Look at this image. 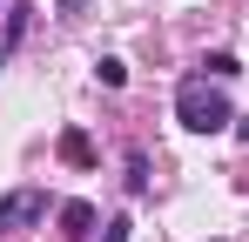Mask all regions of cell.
<instances>
[{"mask_svg": "<svg viewBox=\"0 0 249 242\" xmlns=\"http://www.w3.org/2000/svg\"><path fill=\"white\" fill-rule=\"evenodd\" d=\"M54 222H61V236L68 242H81V236H94V202H61V208H54Z\"/></svg>", "mask_w": 249, "mask_h": 242, "instance_id": "7a4b0ae2", "label": "cell"}, {"mask_svg": "<svg viewBox=\"0 0 249 242\" xmlns=\"http://www.w3.org/2000/svg\"><path fill=\"white\" fill-rule=\"evenodd\" d=\"M61 161H74V168H88V161H94V141H88V128H68V135H61Z\"/></svg>", "mask_w": 249, "mask_h": 242, "instance_id": "277c9868", "label": "cell"}, {"mask_svg": "<svg viewBox=\"0 0 249 242\" xmlns=\"http://www.w3.org/2000/svg\"><path fill=\"white\" fill-rule=\"evenodd\" d=\"M175 121H182L189 135H222V128H236V108H229V94L209 74H189L175 87Z\"/></svg>", "mask_w": 249, "mask_h": 242, "instance_id": "6da1fadb", "label": "cell"}, {"mask_svg": "<svg viewBox=\"0 0 249 242\" xmlns=\"http://www.w3.org/2000/svg\"><path fill=\"white\" fill-rule=\"evenodd\" d=\"M14 229V195H0V236Z\"/></svg>", "mask_w": 249, "mask_h": 242, "instance_id": "9c48e42d", "label": "cell"}, {"mask_svg": "<svg viewBox=\"0 0 249 242\" xmlns=\"http://www.w3.org/2000/svg\"><path fill=\"white\" fill-rule=\"evenodd\" d=\"M128 195H148V155H128Z\"/></svg>", "mask_w": 249, "mask_h": 242, "instance_id": "52a82bcc", "label": "cell"}, {"mask_svg": "<svg viewBox=\"0 0 249 242\" xmlns=\"http://www.w3.org/2000/svg\"><path fill=\"white\" fill-rule=\"evenodd\" d=\"M202 74H209V81H236L243 68H236V54H209V61H202Z\"/></svg>", "mask_w": 249, "mask_h": 242, "instance_id": "8992f818", "label": "cell"}, {"mask_svg": "<svg viewBox=\"0 0 249 242\" xmlns=\"http://www.w3.org/2000/svg\"><path fill=\"white\" fill-rule=\"evenodd\" d=\"M94 81H101V87H128V68L115 54H101V61H94Z\"/></svg>", "mask_w": 249, "mask_h": 242, "instance_id": "5b68a950", "label": "cell"}, {"mask_svg": "<svg viewBox=\"0 0 249 242\" xmlns=\"http://www.w3.org/2000/svg\"><path fill=\"white\" fill-rule=\"evenodd\" d=\"M101 242H128V222H122V215H115V222L101 229Z\"/></svg>", "mask_w": 249, "mask_h": 242, "instance_id": "ba28073f", "label": "cell"}, {"mask_svg": "<svg viewBox=\"0 0 249 242\" xmlns=\"http://www.w3.org/2000/svg\"><path fill=\"white\" fill-rule=\"evenodd\" d=\"M236 141H243V148H249V121H243V115H236Z\"/></svg>", "mask_w": 249, "mask_h": 242, "instance_id": "30bf717a", "label": "cell"}, {"mask_svg": "<svg viewBox=\"0 0 249 242\" xmlns=\"http://www.w3.org/2000/svg\"><path fill=\"white\" fill-rule=\"evenodd\" d=\"M41 215H47V195H41V189H20V195H14V229H34Z\"/></svg>", "mask_w": 249, "mask_h": 242, "instance_id": "3957f363", "label": "cell"}, {"mask_svg": "<svg viewBox=\"0 0 249 242\" xmlns=\"http://www.w3.org/2000/svg\"><path fill=\"white\" fill-rule=\"evenodd\" d=\"M0 68H7V47H0Z\"/></svg>", "mask_w": 249, "mask_h": 242, "instance_id": "8fae6325", "label": "cell"}]
</instances>
